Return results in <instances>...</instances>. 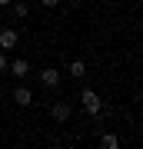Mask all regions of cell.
<instances>
[{
	"label": "cell",
	"mask_w": 143,
	"mask_h": 149,
	"mask_svg": "<svg viewBox=\"0 0 143 149\" xmlns=\"http://www.w3.org/2000/svg\"><path fill=\"white\" fill-rule=\"evenodd\" d=\"M17 40H20V37H17V30H13V27L0 30V50H4V53H7V50H13V47H17Z\"/></svg>",
	"instance_id": "5b68a950"
},
{
	"label": "cell",
	"mask_w": 143,
	"mask_h": 149,
	"mask_svg": "<svg viewBox=\"0 0 143 149\" xmlns=\"http://www.w3.org/2000/svg\"><path fill=\"white\" fill-rule=\"evenodd\" d=\"M70 76H77V80L87 76V63H83V60H73V63H70Z\"/></svg>",
	"instance_id": "52a82bcc"
},
{
	"label": "cell",
	"mask_w": 143,
	"mask_h": 149,
	"mask_svg": "<svg viewBox=\"0 0 143 149\" xmlns=\"http://www.w3.org/2000/svg\"><path fill=\"white\" fill-rule=\"evenodd\" d=\"M80 103H83V109L90 113V116H100V109H103V100L97 96V90H90V86L80 90Z\"/></svg>",
	"instance_id": "6da1fadb"
},
{
	"label": "cell",
	"mask_w": 143,
	"mask_h": 149,
	"mask_svg": "<svg viewBox=\"0 0 143 149\" xmlns=\"http://www.w3.org/2000/svg\"><path fill=\"white\" fill-rule=\"evenodd\" d=\"M60 3V0H43V7H57Z\"/></svg>",
	"instance_id": "8fae6325"
},
{
	"label": "cell",
	"mask_w": 143,
	"mask_h": 149,
	"mask_svg": "<svg viewBox=\"0 0 143 149\" xmlns=\"http://www.w3.org/2000/svg\"><path fill=\"white\" fill-rule=\"evenodd\" d=\"M4 70H7V53L0 50V73H4Z\"/></svg>",
	"instance_id": "30bf717a"
},
{
	"label": "cell",
	"mask_w": 143,
	"mask_h": 149,
	"mask_svg": "<svg viewBox=\"0 0 143 149\" xmlns=\"http://www.w3.org/2000/svg\"><path fill=\"white\" fill-rule=\"evenodd\" d=\"M13 13L17 17H27V13H30V3H27V0H17V3H13Z\"/></svg>",
	"instance_id": "9c48e42d"
},
{
	"label": "cell",
	"mask_w": 143,
	"mask_h": 149,
	"mask_svg": "<svg viewBox=\"0 0 143 149\" xmlns=\"http://www.w3.org/2000/svg\"><path fill=\"white\" fill-rule=\"evenodd\" d=\"M13 100H17V106H30V103H33V93L27 90V86H17V90H13Z\"/></svg>",
	"instance_id": "8992f818"
},
{
	"label": "cell",
	"mask_w": 143,
	"mask_h": 149,
	"mask_svg": "<svg viewBox=\"0 0 143 149\" xmlns=\"http://www.w3.org/2000/svg\"><path fill=\"white\" fill-rule=\"evenodd\" d=\"M100 146H103V149H117V146H120V139L113 136V133H106V136H100Z\"/></svg>",
	"instance_id": "ba28073f"
},
{
	"label": "cell",
	"mask_w": 143,
	"mask_h": 149,
	"mask_svg": "<svg viewBox=\"0 0 143 149\" xmlns=\"http://www.w3.org/2000/svg\"><path fill=\"white\" fill-rule=\"evenodd\" d=\"M7 66H10V73L17 76V80H27V76H30V63H27L23 56H17L13 63H7Z\"/></svg>",
	"instance_id": "277c9868"
},
{
	"label": "cell",
	"mask_w": 143,
	"mask_h": 149,
	"mask_svg": "<svg viewBox=\"0 0 143 149\" xmlns=\"http://www.w3.org/2000/svg\"><path fill=\"white\" fill-rule=\"evenodd\" d=\"M10 3H13V0H0V7H10Z\"/></svg>",
	"instance_id": "7c38bea8"
},
{
	"label": "cell",
	"mask_w": 143,
	"mask_h": 149,
	"mask_svg": "<svg viewBox=\"0 0 143 149\" xmlns=\"http://www.w3.org/2000/svg\"><path fill=\"white\" fill-rule=\"evenodd\" d=\"M70 113H73V109H70V103H67V100H57V103L50 106V116L57 119V123H67V119H70Z\"/></svg>",
	"instance_id": "3957f363"
},
{
	"label": "cell",
	"mask_w": 143,
	"mask_h": 149,
	"mask_svg": "<svg viewBox=\"0 0 143 149\" xmlns=\"http://www.w3.org/2000/svg\"><path fill=\"white\" fill-rule=\"evenodd\" d=\"M40 86H47V90H57V86H60V70H53V66L40 70Z\"/></svg>",
	"instance_id": "7a4b0ae2"
},
{
	"label": "cell",
	"mask_w": 143,
	"mask_h": 149,
	"mask_svg": "<svg viewBox=\"0 0 143 149\" xmlns=\"http://www.w3.org/2000/svg\"><path fill=\"white\" fill-rule=\"evenodd\" d=\"M0 96H4V86H0Z\"/></svg>",
	"instance_id": "4fadbf2b"
}]
</instances>
